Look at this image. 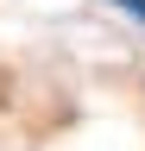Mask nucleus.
<instances>
[{"label":"nucleus","instance_id":"1","mask_svg":"<svg viewBox=\"0 0 145 151\" xmlns=\"http://www.w3.org/2000/svg\"><path fill=\"white\" fill-rule=\"evenodd\" d=\"M120 6H126V13H139V19H145V0H120Z\"/></svg>","mask_w":145,"mask_h":151}]
</instances>
